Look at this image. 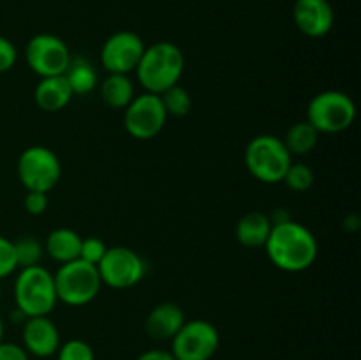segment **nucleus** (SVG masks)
<instances>
[{"mask_svg": "<svg viewBox=\"0 0 361 360\" xmlns=\"http://www.w3.org/2000/svg\"><path fill=\"white\" fill-rule=\"evenodd\" d=\"M264 249L279 270L296 274L312 267L319 254V244L309 228L289 219L271 226Z\"/></svg>", "mask_w": 361, "mask_h": 360, "instance_id": "f257e3e1", "label": "nucleus"}, {"mask_svg": "<svg viewBox=\"0 0 361 360\" xmlns=\"http://www.w3.org/2000/svg\"><path fill=\"white\" fill-rule=\"evenodd\" d=\"M183 69L185 56L182 49L169 41H159L145 48L136 67V76L145 90L161 95L178 83Z\"/></svg>", "mask_w": 361, "mask_h": 360, "instance_id": "f03ea898", "label": "nucleus"}, {"mask_svg": "<svg viewBox=\"0 0 361 360\" xmlns=\"http://www.w3.org/2000/svg\"><path fill=\"white\" fill-rule=\"evenodd\" d=\"M14 304L27 318L48 316L59 304L53 274L42 265L20 268L14 279Z\"/></svg>", "mask_w": 361, "mask_h": 360, "instance_id": "7ed1b4c3", "label": "nucleus"}, {"mask_svg": "<svg viewBox=\"0 0 361 360\" xmlns=\"http://www.w3.org/2000/svg\"><path fill=\"white\" fill-rule=\"evenodd\" d=\"M243 161L256 180L263 184H279L284 180L286 172L293 162V155L281 138L274 134H259L249 141Z\"/></svg>", "mask_w": 361, "mask_h": 360, "instance_id": "20e7f679", "label": "nucleus"}, {"mask_svg": "<svg viewBox=\"0 0 361 360\" xmlns=\"http://www.w3.org/2000/svg\"><path fill=\"white\" fill-rule=\"evenodd\" d=\"M59 302L71 307H81L90 304L102 288L101 275L95 265L83 260H73L60 265L53 274Z\"/></svg>", "mask_w": 361, "mask_h": 360, "instance_id": "39448f33", "label": "nucleus"}, {"mask_svg": "<svg viewBox=\"0 0 361 360\" xmlns=\"http://www.w3.org/2000/svg\"><path fill=\"white\" fill-rule=\"evenodd\" d=\"M356 104L345 92L324 90L314 95L307 108V122L319 134H338L353 126Z\"/></svg>", "mask_w": 361, "mask_h": 360, "instance_id": "423d86ee", "label": "nucleus"}, {"mask_svg": "<svg viewBox=\"0 0 361 360\" xmlns=\"http://www.w3.org/2000/svg\"><path fill=\"white\" fill-rule=\"evenodd\" d=\"M18 180L27 191L49 193L62 176V162L51 148L32 145L25 148L16 162Z\"/></svg>", "mask_w": 361, "mask_h": 360, "instance_id": "0eeeda50", "label": "nucleus"}, {"mask_svg": "<svg viewBox=\"0 0 361 360\" xmlns=\"http://www.w3.org/2000/svg\"><path fill=\"white\" fill-rule=\"evenodd\" d=\"M219 346V330L207 320L185 321L171 339V353L176 360H210Z\"/></svg>", "mask_w": 361, "mask_h": 360, "instance_id": "6e6552de", "label": "nucleus"}, {"mask_svg": "<svg viewBox=\"0 0 361 360\" xmlns=\"http://www.w3.org/2000/svg\"><path fill=\"white\" fill-rule=\"evenodd\" d=\"M102 284L113 289H127L136 286L147 274V263L136 251L123 246L108 247L104 258L97 265Z\"/></svg>", "mask_w": 361, "mask_h": 360, "instance_id": "1a4fd4ad", "label": "nucleus"}, {"mask_svg": "<svg viewBox=\"0 0 361 360\" xmlns=\"http://www.w3.org/2000/svg\"><path fill=\"white\" fill-rule=\"evenodd\" d=\"M168 122V113L161 101V95L143 92L130 101L123 109V126L133 138L147 141L161 134Z\"/></svg>", "mask_w": 361, "mask_h": 360, "instance_id": "9d476101", "label": "nucleus"}, {"mask_svg": "<svg viewBox=\"0 0 361 360\" xmlns=\"http://www.w3.org/2000/svg\"><path fill=\"white\" fill-rule=\"evenodd\" d=\"M71 59L73 55H71L66 41L53 34L34 35L25 48L27 66L39 78L60 76L66 73Z\"/></svg>", "mask_w": 361, "mask_h": 360, "instance_id": "9b49d317", "label": "nucleus"}, {"mask_svg": "<svg viewBox=\"0 0 361 360\" xmlns=\"http://www.w3.org/2000/svg\"><path fill=\"white\" fill-rule=\"evenodd\" d=\"M145 42L136 32L120 30L106 39L101 48V66L108 74H129L136 71Z\"/></svg>", "mask_w": 361, "mask_h": 360, "instance_id": "f8f14e48", "label": "nucleus"}, {"mask_svg": "<svg viewBox=\"0 0 361 360\" xmlns=\"http://www.w3.org/2000/svg\"><path fill=\"white\" fill-rule=\"evenodd\" d=\"M293 18L298 30L314 39L326 35L335 21L334 7L328 0H296Z\"/></svg>", "mask_w": 361, "mask_h": 360, "instance_id": "ddd939ff", "label": "nucleus"}, {"mask_svg": "<svg viewBox=\"0 0 361 360\" xmlns=\"http://www.w3.org/2000/svg\"><path fill=\"white\" fill-rule=\"evenodd\" d=\"M23 348L28 355L48 359L60 348L59 327L48 316L27 318L23 323Z\"/></svg>", "mask_w": 361, "mask_h": 360, "instance_id": "4468645a", "label": "nucleus"}, {"mask_svg": "<svg viewBox=\"0 0 361 360\" xmlns=\"http://www.w3.org/2000/svg\"><path fill=\"white\" fill-rule=\"evenodd\" d=\"M185 321V314L178 304L162 302L150 311L145 321V330L148 337L155 341H171Z\"/></svg>", "mask_w": 361, "mask_h": 360, "instance_id": "2eb2a0df", "label": "nucleus"}, {"mask_svg": "<svg viewBox=\"0 0 361 360\" xmlns=\"http://www.w3.org/2000/svg\"><path fill=\"white\" fill-rule=\"evenodd\" d=\"M74 94L67 83L66 76L41 78L34 88V101L39 109L46 113H56L73 101Z\"/></svg>", "mask_w": 361, "mask_h": 360, "instance_id": "dca6fc26", "label": "nucleus"}, {"mask_svg": "<svg viewBox=\"0 0 361 360\" xmlns=\"http://www.w3.org/2000/svg\"><path fill=\"white\" fill-rule=\"evenodd\" d=\"M271 226L274 224H271L268 214H263V212L257 210L247 212L236 222V240L243 247H247V249H259V247H264V244H267L271 232Z\"/></svg>", "mask_w": 361, "mask_h": 360, "instance_id": "f3484780", "label": "nucleus"}, {"mask_svg": "<svg viewBox=\"0 0 361 360\" xmlns=\"http://www.w3.org/2000/svg\"><path fill=\"white\" fill-rule=\"evenodd\" d=\"M80 233L71 228H56L46 236L44 254H48L53 261L63 265L80 258L81 247Z\"/></svg>", "mask_w": 361, "mask_h": 360, "instance_id": "a211bd4d", "label": "nucleus"}, {"mask_svg": "<svg viewBox=\"0 0 361 360\" xmlns=\"http://www.w3.org/2000/svg\"><path fill=\"white\" fill-rule=\"evenodd\" d=\"M101 99L111 109H126L136 97V88L129 74H108L99 85Z\"/></svg>", "mask_w": 361, "mask_h": 360, "instance_id": "6ab92c4d", "label": "nucleus"}, {"mask_svg": "<svg viewBox=\"0 0 361 360\" xmlns=\"http://www.w3.org/2000/svg\"><path fill=\"white\" fill-rule=\"evenodd\" d=\"M67 83L74 95H87L97 87V71L94 69V64L87 56H73L67 66L66 73Z\"/></svg>", "mask_w": 361, "mask_h": 360, "instance_id": "aec40b11", "label": "nucleus"}, {"mask_svg": "<svg viewBox=\"0 0 361 360\" xmlns=\"http://www.w3.org/2000/svg\"><path fill=\"white\" fill-rule=\"evenodd\" d=\"M284 145L291 155H307L316 148L319 141V133L307 120L296 122L288 129L284 136Z\"/></svg>", "mask_w": 361, "mask_h": 360, "instance_id": "412c9836", "label": "nucleus"}, {"mask_svg": "<svg viewBox=\"0 0 361 360\" xmlns=\"http://www.w3.org/2000/svg\"><path fill=\"white\" fill-rule=\"evenodd\" d=\"M161 101L168 116H176V119L189 115L190 108H192V97H190L189 90L180 83L173 85L168 90L162 92Z\"/></svg>", "mask_w": 361, "mask_h": 360, "instance_id": "4be33fe9", "label": "nucleus"}, {"mask_svg": "<svg viewBox=\"0 0 361 360\" xmlns=\"http://www.w3.org/2000/svg\"><path fill=\"white\" fill-rule=\"evenodd\" d=\"M14 251H16L18 268L34 267L41 263L44 256V242L32 235H25L14 240Z\"/></svg>", "mask_w": 361, "mask_h": 360, "instance_id": "5701e85b", "label": "nucleus"}, {"mask_svg": "<svg viewBox=\"0 0 361 360\" xmlns=\"http://www.w3.org/2000/svg\"><path fill=\"white\" fill-rule=\"evenodd\" d=\"M282 182L295 193H305L314 184V172L303 162H291Z\"/></svg>", "mask_w": 361, "mask_h": 360, "instance_id": "b1692460", "label": "nucleus"}, {"mask_svg": "<svg viewBox=\"0 0 361 360\" xmlns=\"http://www.w3.org/2000/svg\"><path fill=\"white\" fill-rule=\"evenodd\" d=\"M56 360H95V353L87 341L81 339H69L60 344L56 352Z\"/></svg>", "mask_w": 361, "mask_h": 360, "instance_id": "393cba45", "label": "nucleus"}, {"mask_svg": "<svg viewBox=\"0 0 361 360\" xmlns=\"http://www.w3.org/2000/svg\"><path fill=\"white\" fill-rule=\"evenodd\" d=\"M106 251H108V246H106L104 240L99 239V236H87V239H81L80 260L97 267L99 261L104 258Z\"/></svg>", "mask_w": 361, "mask_h": 360, "instance_id": "a878e982", "label": "nucleus"}, {"mask_svg": "<svg viewBox=\"0 0 361 360\" xmlns=\"http://www.w3.org/2000/svg\"><path fill=\"white\" fill-rule=\"evenodd\" d=\"M18 268L14 242L0 235V279H6Z\"/></svg>", "mask_w": 361, "mask_h": 360, "instance_id": "bb28decb", "label": "nucleus"}, {"mask_svg": "<svg viewBox=\"0 0 361 360\" xmlns=\"http://www.w3.org/2000/svg\"><path fill=\"white\" fill-rule=\"evenodd\" d=\"M25 210L32 215H41L48 210L49 196L48 193H39V191H27L25 194Z\"/></svg>", "mask_w": 361, "mask_h": 360, "instance_id": "cd10ccee", "label": "nucleus"}, {"mask_svg": "<svg viewBox=\"0 0 361 360\" xmlns=\"http://www.w3.org/2000/svg\"><path fill=\"white\" fill-rule=\"evenodd\" d=\"M18 62V49L7 37L0 35V74L7 73Z\"/></svg>", "mask_w": 361, "mask_h": 360, "instance_id": "c85d7f7f", "label": "nucleus"}, {"mask_svg": "<svg viewBox=\"0 0 361 360\" xmlns=\"http://www.w3.org/2000/svg\"><path fill=\"white\" fill-rule=\"evenodd\" d=\"M0 360H30V355L21 344L0 341Z\"/></svg>", "mask_w": 361, "mask_h": 360, "instance_id": "c756f323", "label": "nucleus"}, {"mask_svg": "<svg viewBox=\"0 0 361 360\" xmlns=\"http://www.w3.org/2000/svg\"><path fill=\"white\" fill-rule=\"evenodd\" d=\"M137 360H176V359L173 356L171 352H168V349L154 348L141 353V355L137 356Z\"/></svg>", "mask_w": 361, "mask_h": 360, "instance_id": "7c9ffc66", "label": "nucleus"}, {"mask_svg": "<svg viewBox=\"0 0 361 360\" xmlns=\"http://www.w3.org/2000/svg\"><path fill=\"white\" fill-rule=\"evenodd\" d=\"M360 226L361 219L356 214H349L348 217L344 219V229H348V232H356V229H360Z\"/></svg>", "mask_w": 361, "mask_h": 360, "instance_id": "2f4dec72", "label": "nucleus"}, {"mask_svg": "<svg viewBox=\"0 0 361 360\" xmlns=\"http://www.w3.org/2000/svg\"><path fill=\"white\" fill-rule=\"evenodd\" d=\"M0 341H4V320L0 316Z\"/></svg>", "mask_w": 361, "mask_h": 360, "instance_id": "473e14b6", "label": "nucleus"}]
</instances>
